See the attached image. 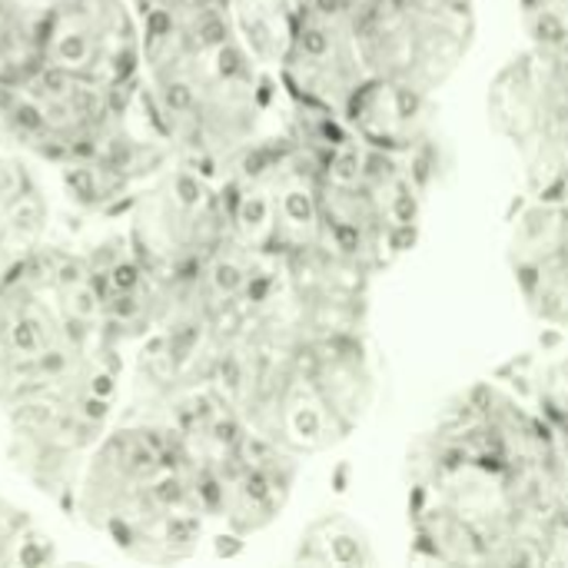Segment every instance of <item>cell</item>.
<instances>
[{
    "label": "cell",
    "instance_id": "1",
    "mask_svg": "<svg viewBox=\"0 0 568 568\" xmlns=\"http://www.w3.org/2000/svg\"><path fill=\"white\" fill-rule=\"evenodd\" d=\"M409 532L419 562L542 566L562 559L566 446L499 376L459 393L416 439Z\"/></svg>",
    "mask_w": 568,
    "mask_h": 568
},
{
    "label": "cell",
    "instance_id": "2",
    "mask_svg": "<svg viewBox=\"0 0 568 568\" xmlns=\"http://www.w3.org/2000/svg\"><path fill=\"white\" fill-rule=\"evenodd\" d=\"M143 93L176 160L230 180L290 133V100L216 3L143 13Z\"/></svg>",
    "mask_w": 568,
    "mask_h": 568
},
{
    "label": "cell",
    "instance_id": "3",
    "mask_svg": "<svg viewBox=\"0 0 568 568\" xmlns=\"http://www.w3.org/2000/svg\"><path fill=\"white\" fill-rule=\"evenodd\" d=\"M216 389L256 433L303 459L359 429L376 399V363L366 329L293 336L250 316Z\"/></svg>",
    "mask_w": 568,
    "mask_h": 568
},
{
    "label": "cell",
    "instance_id": "4",
    "mask_svg": "<svg viewBox=\"0 0 568 568\" xmlns=\"http://www.w3.org/2000/svg\"><path fill=\"white\" fill-rule=\"evenodd\" d=\"M70 513L133 562L170 566L213 542L180 439L140 416L106 429Z\"/></svg>",
    "mask_w": 568,
    "mask_h": 568
},
{
    "label": "cell",
    "instance_id": "5",
    "mask_svg": "<svg viewBox=\"0 0 568 568\" xmlns=\"http://www.w3.org/2000/svg\"><path fill=\"white\" fill-rule=\"evenodd\" d=\"M290 133L316 153L320 240L369 276L389 270L416 243L429 160L363 140L346 120L329 116L293 120Z\"/></svg>",
    "mask_w": 568,
    "mask_h": 568
},
{
    "label": "cell",
    "instance_id": "6",
    "mask_svg": "<svg viewBox=\"0 0 568 568\" xmlns=\"http://www.w3.org/2000/svg\"><path fill=\"white\" fill-rule=\"evenodd\" d=\"M166 426L186 456L213 539L243 542L286 509L300 456L256 433L216 386H183L130 409Z\"/></svg>",
    "mask_w": 568,
    "mask_h": 568
},
{
    "label": "cell",
    "instance_id": "7",
    "mask_svg": "<svg viewBox=\"0 0 568 568\" xmlns=\"http://www.w3.org/2000/svg\"><path fill=\"white\" fill-rule=\"evenodd\" d=\"M103 349L116 346L106 336L83 253L43 246L10 283L0 286L3 409L57 383Z\"/></svg>",
    "mask_w": 568,
    "mask_h": 568
},
{
    "label": "cell",
    "instance_id": "8",
    "mask_svg": "<svg viewBox=\"0 0 568 568\" xmlns=\"http://www.w3.org/2000/svg\"><path fill=\"white\" fill-rule=\"evenodd\" d=\"M123 373V353L103 349L40 393L7 406L10 469L67 513L93 449L113 426Z\"/></svg>",
    "mask_w": 568,
    "mask_h": 568
},
{
    "label": "cell",
    "instance_id": "9",
    "mask_svg": "<svg viewBox=\"0 0 568 568\" xmlns=\"http://www.w3.org/2000/svg\"><path fill=\"white\" fill-rule=\"evenodd\" d=\"M356 47L376 83L433 100L476 40V0H356Z\"/></svg>",
    "mask_w": 568,
    "mask_h": 568
},
{
    "label": "cell",
    "instance_id": "10",
    "mask_svg": "<svg viewBox=\"0 0 568 568\" xmlns=\"http://www.w3.org/2000/svg\"><path fill=\"white\" fill-rule=\"evenodd\" d=\"M140 87L110 90L40 60L23 77L0 83V140L40 163L67 170L106 140L133 106Z\"/></svg>",
    "mask_w": 568,
    "mask_h": 568
},
{
    "label": "cell",
    "instance_id": "11",
    "mask_svg": "<svg viewBox=\"0 0 568 568\" xmlns=\"http://www.w3.org/2000/svg\"><path fill=\"white\" fill-rule=\"evenodd\" d=\"M486 113L513 150L526 193L568 190V50L529 40L489 80Z\"/></svg>",
    "mask_w": 568,
    "mask_h": 568
},
{
    "label": "cell",
    "instance_id": "12",
    "mask_svg": "<svg viewBox=\"0 0 568 568\" xmlns=\"http://www.w3.org/2000/svg\"><path fill=\"white\" fill-rule=\"evenodd\" d=\"M126 216L133 250L160 280L203 266L236 240L223 183L183 160H173Z\"/></svg>",
    "mask_w": 568,
    "mask_h": 568
},
{
    "label": "cell",
    "instance_id": "13",
    "mask_svg": "<svg viewBox=\"0 0 568 568\" xmlns=\"http://www.w3.org/2000/svg\"><path fill=\"white\" fill-rule=\"evenodd\" d=\"M353 13L356 0H313L303 13L276 67V80L293 106L346 120L373 83L356 47Z\"/></svg>",
    "mask_w": 568,
    "mask_h": 568
},
{
    "label": "cell",
    "instance_id": "14",
    "mask_svg": "<svg viewBox=\"0 0 568 568\" xmlns=\"http://www.w3.org/2000/svg\"><path fill=\"white\" fill-rule=\"evenodd\" d=\"M40 60L110 90L140 87L143 17L133 0H53Z\"/></svg>",
    "mask_w": 568,
    "mask_h": 568
},
{
    "label": "cell",
    "instance_id": "15",
    "mask_svg": "<svg viewBox=\"0 0 568 568\" xmlns=\"http://www.w3.org/2000/svg\"><path fill=\"white\" fill-rule=\"evenodd\" d=\"M176 160L166 133L160 130L150 100L140 87L133 106L106 133V140L80 163L60 170L63 193L77 210L93 216H116Z\"/></svg>",
    "mask_w": 568,
    "mask_h": 568
},
{
    "label": "cell",
    "instance_id": "16",
    "mask_svg": "<svg viewBox=\"0 0 568 568\" xmlns=\"http://www.w3.org/2000/svg\"><path fill=\"white\" fill-rule=\"evenodd\" d=\"M506 260L526 310L552 329H568V190L519 200Z\"/></svg>",
    "mask_w": 568,
    "mask_h": 568
},
{
    "label": "cell",
    "instance_id": "17",
    "mask_svg": "<svg viewBox=\"0 0 568 568\" xmlns=\"http://www.w3.org/2000/svg\"><path fill=\"white\" fill-rule=\"evenodd\" d=\"M50 226V200L13 150H0V286L10 283L43 246Z\"/></svg>",
    "mask_w": 568,
    "mask_h": 568
},
{
    "label": "cell",
    "instance_id": "18",
    "mask_svg": "<svg viewBox=\"0 0 568 568\" xmlns=\"http://www.w3.org/2000/svg\"><path fill=\"white\" fill-rule=\"evenodd\" d=\"M313 0H216L243 47L276 73L303 13Z\"/></svg>",
    "mask_w": 568,
    "mask_h": 568
},
{
    "label": "cell",
    "instance_id": "19",
    "mask_svg": "<svg viewBox=\"0 0 568 568\" xmlns=\"http://www.w3.org/2000/svg\"><path fill=\"white\" fill-rule=\"evenodd\" d=\"M496 376L509 383L559 433L568 459V346H542L536 353H523Z\"/></svg>",
    "mask_w": 568,
    "mask_h": 568
},
{
    "label": "cell",
    "instance_id": "20",
    "mask_svg": "<svg viewBox=\"0 0 568 568\" xmlns=\"http://www.w3.org/2000/svg\"><path fill=\"white\" fill-rule=\"evenodd\" d=\"M50 10L53 0H0V83L40 63Z\"/></svg>",
    "mask_w": 568,
    "mask_h": 568
},
{
    "label": "cell",
    "instance_id": "21",
    "mask_svg": "<svg viewBox=\"0 0 568 568\" xmlns=\"http://www.w3.org/2000/svg\"><path fill=\"white\" fill-rule=\"evenodd\" d=\"M60 562L57 542L17 503L0 496V568H37Z\"/></svg>",
    "mask_w": 568,
    "mask_h": 568
},
{
    "label": "cell",
    "instance_id": "22",
    "mask_svg": "<svg viewBox=\"0 0 568 568\" xmlns=\"http://www.w3.org/2000/svg\"><path fill=\"white\" fill-rule=\"evenodd\" d=\"M532 43L568 50V0H516Z\"/></svg>",
    "mask_w": 568,
    "mask_h": 568
},
{
    "label": "cell",
    "instance_id": "23",
    "mask_svg": "<svg viewBox=\"0 0 568 568\" xmlns=\"http://www.w3.org/2000/svg\"><path fill=\"white\" fill-rule=\"evenodd\" d=\"M200 3H216V0H133V7L143 13H153V10H173V7H200Z\"/></svg>",
    "mask_w": 568,
    "mask_h": 568
}]
</instances>
